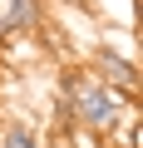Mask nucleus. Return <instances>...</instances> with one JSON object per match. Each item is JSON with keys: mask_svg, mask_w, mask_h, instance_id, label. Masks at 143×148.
Returning a JSON list of instances; mask_svg holds the SVG:
<instances>
[{"mask_svg": "<svg viewBox=\"0 0 143 148\" xmlns=\"http://www.w3.org/2000/svg\"><path fill=\"white\" fill-rule=\"evenodd\" d=\"M5 148H40V138H35V128L10 123V128H5Z\"/></svg>", "mask_w": 143, "mask_h": 148, "instance_id": "nucleus-4", "label": "nucleus"}, {"mask_svg": "<svg viewBox=\"0 0 143 148\" xmlns=\"http://www.w3.org/2000/svg\"><path fill=\"white\" fill-rule=\"evenodd\" d=\"M40 25V0H0V35H25Z\"/></svg>", "mask_w": 143, "mask_h": 148, "instance_id": "nucleus-2", "label": "nucleus"}, {"mask_svg": "<svg viewBox=\"0 0 143 148\" xmlns=\"http://www.w3.org/2000/svg\"><path fill=\"white\" fill-rule=\"evenodd\" d=\"M99 79H104V84H118L123 94H138V69H133L123 54H109V49L99 54Z\"/></svg>", "mask_w": 143, "mask_h": 148, "instance_id": "nucleus-3", "label": "nucleus"}, {"mask_svg": "<svg viewBox=\"0 0 143 148\" xmlns=\"http://www.w3.org/2000/svg\"><path fill=\"white\" fill-rule=\"evenodd\" d=\"M64 94H69V114L94 133H114L118 119L128 114L123 94L114 84H104V79H64Z\"/></svg>", "mask_w": 143, "mask_h": 148, "instance_id": "nucleus-1", "label": "nucleus"}]
</instances>
